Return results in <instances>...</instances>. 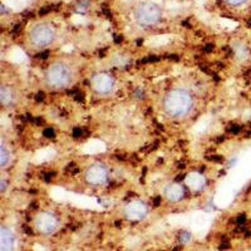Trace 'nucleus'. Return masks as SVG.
I'll return each mask as SVG.
<instances>
[{
    "instance_id": "obj_1",
    "label": "nucleus",
    "mask_w": 251,
    "mask_h": 251,
    "mask_svg": "<svg viewBox=\"0 0 251 251\" xmlns=\"http://www.w3.org/2000/svg\"><path fill=\"white\" fill-rule=\"evenodd\" d=\"M194 107V98L191 93L185 89H174L163 97L162 108L169 117L183 118L186 117Z\"/></svg>"
},
{
    "instance_id": "obj_2",
    "label": "nucleus",
    "mask_w": 251,
    "mask_h": 251,
    "mask_svg": "<svg viewBox=\"0 0 251 251\" xmlns=\"http://www.w3.org/2000/svg\"><path fill=\"white\" fill-rule=\"evenodd\" d=\"M75 79V73L71 66L64 62H55L46 72V82L53 89H63L71 86Z\"/></svg>"
},
{
    "instance_id": "obj_3",
    "label": "nucleus",
    "mask_w": 251,
    "mask_h": 251,
    "mask_svg": "<svg viewBox=\"0 0 251 251\" xmlns=\"http://www.w3.org/2000/svg\"><path fill=\"white\" fill-rule=\"evenodd\" d=\"M161 15H162V12L160 6L151 1H145L140 4L134 10V19L141 26L154 25L160 22Z\"/></svg>"
},
{
    "instance_id": "obj_4",
    "label": "nucleus",
    "mask_w": 251,
    "mask_h": 251,
    "mask_svg": "<svg viewBox=\"0 0 251 251\" xmlns=\"http://www.w3.org/2000/svg\"><path fill=\"white\" fill-rule=\"evenodd\" d=\"M55 39V31L48 24H38L33 26L29 33V40L35 48H46L50 46Z\"/></svg>"
},
{
    "instance_id": "obj_5",
    "label": "nucleus",
    "mask_w": 251,
    "mask_h": 251,
    "mask_svg": "<svg viewBox=\"0 0 251 251\" xmlns=\"http://www.w3.org/2000/svg\"><path fill=\"white\" fill-rule=\"evenodd\" d=\"M108 176V169L102 163H93L86 170V174H84L86 182L93 187H100L106 185Z\"/></svg>"
},
{
    "instance_id": "obj_6",
    "label": "nucleus",
    "mask_w": 251,
    "mask_h": 251,
    "mask_svg": "<svg viewBox=\"0 0 251 251\" xmlns=\"http://www.w3.org/2000/svg\"><path fill=\"white\" fill-rule=\"evenodd\" d=\"M113 77L106 72H100L96 75H92L91 78V87L96 93L100 94V96H107V94L112 93L114 89Z\"/></svg>"
},
{
    "instance_id": "obj_7",
    "label": "nucleus",
    "mask_w": 251,
    "mask_h": 251,
    "mask_svg": "<svg viewBox=\"0 0 251 251\" xmlns=\"http://www.w3.org/2000/svg\"><path fill=\"white\" fill-rule=\"evenodd\" d=\"M34 226L39 234L50 235L58 228V219L57 216H54L51 212H40V214L35 217Z\"/></svg>"
},
{
    "instance_id": "obj_8",
    "label": "nucleus",
    "mask_w": 251,
    "mask_h": 251,
    "mask_svg": "<svg viewBox=\"0 0 251 251\" xmlns=\"http://www.w3.org/2000/svg\"><path fill=\"white\" fill-rule=\"evenodd\" d=\"M147 211V206L142 201H132L125 207V216L132 221H138L145 219Z\"/></svg>"
},
{
    "instance_id": "obj_9",
    "label": "nucleus",
    "mask_w": 251,
    "mask_h": 251,
    "mask_svg": "<svg viewBox=\"0 0 251 251\" xmlns=\"http://www.w3.org/2000/svg\"><path fill=\"white\" fill-rule=\"evenodd\" d=\"M14 235L5 226H1L0 227V251H14Z\"/></svg>"
},
{
    "instance_id": "obj_10",
    "label": "nucleus",
    "mask_w": 251,
    "mask_h": 251,
    "mask_svg": "<svg viewBox=\"0 0 251 251\" xmlns=\"http://www.w3.org/2000/svg\"><path fill=\"white\" fill-rule=\"evenodd\" d=\"M165 196L166 199L171 202H178L180 200H182L183 196H185V188L181 183L174 182L170 183L167 187L165 188Z\"/></svg>"
},
{
    "instance_id": "obj_11",
    "label": "nucleus",
    "mask_w": 251,
    "mask_h": 251,
    "mask_svg": "<svg viewBox=\"0 0 251 251\" xmlns=\"http://www.w3.org/2000/svg\"><path fill=\"white\" fill-rule=\"evenodd\" d=\"M186 183L187 186L194 190V191H201L206 185L205 177L201 174H190L186 177Z\"/></svg>"
},
{
    "instance_id": "obj_12",
    "label": "nucleus",
    "mask_w": 251,
    "mask_h": 251,
    "mask_svg": "<svg viewBox=\"0 0 251 251\" xmlns=\"http://www.w3.org/2000/svg\"><path fill=\"white\" fill-rule=\"evenodd\" d=\"M14 100V93L10 89V87L1 86L0 88V102L3 106H10Z\"/></svg>"
},
{
    "instance_id": "obj_13",
    "label": "nucleus",
    "mask_w": 251,
    "mask_h": 251,
    "mask_svg": "<svg viewBox=\"0 0 251 251\" xmlns=\"http://www.w3.org/2000/svg\"><path fill=\"white\" fill-rule=\"evenodd\" d=\"M9 161H10V152L6 150L5 145L1 143V146H0V165H1V167H5Z\"/></svg>"
},
{
    "instance_id": "obj_14",
    "label": "nucleus",
    "mask_w": 251,
    "mask_h": 251,
    "mask_svg": "<svg viewBox=\"0 0 251 251\" xmlns=\"http://www.w3.org/2000/svg\"><path fill=\"white\" fill-rule=\"evenodd\" d=\"M192 239V236H191V234H190V232H182V234L180 235V241H181V244H187L188 241H190V240Z\"/></svg>"
},
{
    "instance_id": "obj_15",
    "label": "nucleus",
    "mask_w": 251,
    "mask_h": 251,
    "mask_svg": "<svg viewBox=\"0 0 251 251\" xmlns=\"http://www.w3.org/2000/svg\"><path fill=\"white\" fill-rule=\"evenodd\" d=\"M225 1L228 4V5L240 6V5H243V4H245L248 0H225Z\"/></svg>"
},
{
    "instance_id": "obj_16",
    "label": "nucleus",
    "mask_w": 251,
    "mask_h": 251,
    "mask_svg": "<svg viewBox=\"0 0 251 251\" xmlns=\"http://www.w3.org/2000/svg\"><path fill=\"white\" fill-rule=\"evenodd\" d=\"M44 136H46V137H54V131L50 128H47L46 131H44Z\"/></svg>"
},
{
    "instance_id": "obj_17",
    "label": "nucleus",
    "mask_w": 251,
    "mask_h": 251,
    "mask_svg": "<svg viewBox=\"0 0 251 251\" xmlns=\"http://www.w3.org/2000/svg\"><path fill=\"white\" fill-rule=\"evenodd\" d=\"M240 126H236V125H232L231 127H230V131H231V133H239L240 132Z\"/></svg>"
},
{
    "instance_id": "obj_18",
    "label": "nucleus",
    "mask_w": 251,
    "mask_h": 251,
    "mask_svg": "<svg viewBox=\"0 0 251 251\" xmlns=\"http://www.w3.org/2000/svg\"><path fill=\"white\" fill-rule=\"evenodd\" d=\"M210 160H212V161H219V162H223L224 161V158L221 156H211L210 157Z\"/></svg>"
},
{
    "instance_id": "obj_19",
    "label": "nucleus",
    "mask_w": 251,
    "mask_h": 251,
    "mask_svg": "<svg viewBox=\"0 0 251 251\" xmlns=\"http://www.w3.org/2000/svg\"><path fill=\"white\" fill-rule=\"evenodd\" d=\"M82 133H83V131L80 128H75V132H73V134H75V137H79V136H82Z\"/></svg>"
},
{
    "instance_id": "obj_20",
    "label": "nucleus",
    "mask_w": 251,
    "mask_h": 251,
    "mask_svg": "<svg viewBox=\"0 0 251 251\" xmlns=\"http://www.w3.org/2000/svg\"><path fill=\"white\" fill-rule=\"evenodd\" d=\"M245 221V216L244 215H240V217H237V224H243Z\"/></svg>"
},
{
    "instance_id": "obj_21",
    "label": "nucleus",
    "mask_w": 251,
    "mask_h": 251,
    "mask_svg": "<svg viewBox=\"0 0 251 251\" xmlns=\"http://www.w3.org/2000/svg\"><path fill=\"white\" fill-rule=\"evenodd\" d=\"M5 187H6V182L4 180H1V187H0V190H1V192L5 191Z\"/></svg>"
},
{
    "instance_id": "obj_22",
    "label": "nucleus",
    "mask_w": 251,
    "mask_h": 251,
    "mask_svg": "<svg viewBox=\"0 0 251 251\" xmlns=\"http://www.w3.org/2000/svg\"><path fill=\"white\" fill-rule=\"evenodd\" d=\"M160 202H161V196H158V197H156V199H154V206H158L160 205Z\"/></svg>"
},
{
    "instance_id": "obj_23",
    "label": "nucleus",
    "mask_w": 251,
    "mask_h": 251,
    "mask_svg": "<svg viewBox=\"0 0 251 251\" xmlns=\"http://www.w3.org/2000/svg\"><path fill=\"white\" fill-rule=\"evenodd\" d=\"M43 100V93H38L37 94V100Z\"/></svg>"
}]
</instances>
